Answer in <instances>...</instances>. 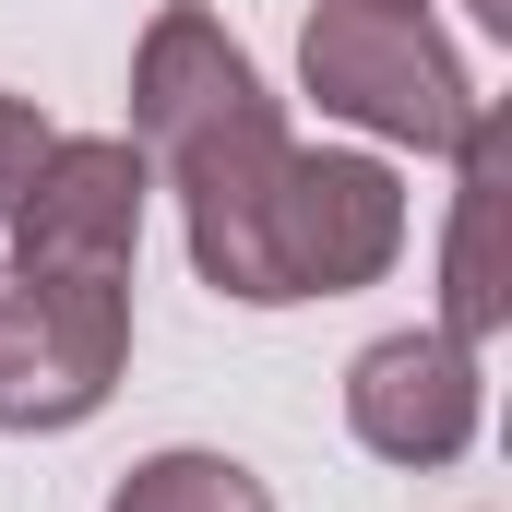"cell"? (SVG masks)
<instances>
[{
	"mask_svg": "<svg viewBox=\"0 0 512 512\" xmlns=\"http://www.w3.org/2000/svg\"><path fill=\"white\" fill-rule=\"evenodd\" d=\"M298 84L322 96V120L370 131V143H417V155H465V131L489 120L429 0H310Z\"/></svg>",
	"mask_w": 512,
	"mask_h": 512,
	"instance_id": "1",
	"label": "cell"
},
{
	"mask_svg": "<svg viewBox=\"0 0 512 512\" xmlns=\"http://www.w3.org/2000/svg\"><path fill=\"white\" fill-rule=\"evenodd\" d=\"M405 262V179L358 143H286L274 167V203H262V274H274V310L298 298H358Z\"/></svg>",
	"mask_w": 512,
	"mask_h": 512,
	"instance_id": "2",
	"label": "cell"
},
{
	"mask_svg": "<svg viewBox=\"0 0 512 512\" xmlns=\"http://www.w3.org/2000/svg\"><path fill=\"white\" fill-rule=\"evenodd\" d=\"M131 370L120 274H12L0 286V429H84Z\"/></svg>",
	"mask_w": 512,
	"mask_h": 512,
	"instance_id": "3",
	"label": "cell"
},
{
	"mask_svg": "<svg viewBox=\"0 0 512 512\" xmlns=\"http://www.w3.org/2000/svg\"><path fill=\"white\" fill-rule=\"evenodd\" d=\"M286 120L274 108V84L251 72V48L203 12V0H167L155 24H143V48H131V155L167 179V167H191L203 143H239V131Z\"/></svg>",
	"mask_w": 512,
	"mask_h": 512,
	"instance_id": "4",
	"label": "cell"
},
{
	"mask_svg": "<svg viewBox=\"0 0 512 512\" xmlns=\"http://www.w3.org/2000/svg\"><path fill=\"white\" fill-rule=\"evenodd\" d=\"M143 203H155V167L131 155V131H60L24 179V203L0 215L12 274H120L143 262Z\"/></svg>",
	"mask_w": 512,
	"mask_h": 512,
	"instance_id": "5",
	"label": "cell"
},
{
	"mask_svg": "<svg viewBox=\"0 0 512 512\" xmlns=\"http://www.w3.org/2000/svg\"><path fill=\"white\" fill-rule=\"evenodd\" d=\"M346 429H358V453H382V465H405V477L465 465L477 429H489L477 346H453L441 322H429V334H382V346H358V370H346Z\"/></svg>",
	"mask_w": 512,
	"mask_h": 512,
	"instance_id": "6",
	"label": "cell"
},
{
	"mask_svg": "<svg viewBox=\"0 0 512 512\" xmlns=\"http://www.w3.org/2000/svg\"><path fill=\"white\" fill-rule=\"evenodd\" d=\"M489 227H501V120H477L465 155H453V239H441V334H453V346H489L512 322Z\"/></svg>",
	"mask_w": 512,
	"mask_h": 512,
	"instance_id": "7",
	"label": "cell"
},
{
	"mask_svg": "<svg viewBox=\"0 0 512 512\" xmlns=\"http://www.w3.org/2000/svg\"><path fill=\"white\" fill-rule=\"evenodd\" d=\"M108 512H274V489H262L239 453L179 441V453H143L120 489H108Z\"/></svg>",
	"mask_w": 512,
	"mask_h": 512,
	"instance_id": "8",
	"label": "cell"
},
{
	"mask_svg": "<svg viewBox=\"0 0 512 512\" xmlns=\"http://www.w3.org/2000/svg\"><path fill=\"white\" fill-rule=\"evenodd\" d=\"M60 131L36 120V96H0V215L24 203V179H36V155H48Z\"/></svg>",
	"mask_w": 512,
	"mask_h": 512,
	"instance_id": "9",
	"label": "cell"
},
{
	"mask_svg": "<svg viewBox=\"0 0 512 512\" xmlns=\"http://www.w3.org/2000/svg\"><path fill=\"white\" fill-rule=\"evenodd\" d=\"M465 12H477V24H489V36H512V0H465Z\"/></svg>",
	"mask_w": 512,
	"mask_h": 512,
	"instance_id": "10",
	"label": "cell"
}]
</instances>
